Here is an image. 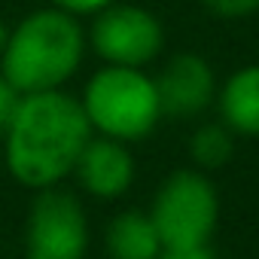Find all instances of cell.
Wrapping results in <instances>:
<instances>
[{"mask_svg":"<svg viewBox=\"0 0 259 259\" xmlns=\"http://www.w3.org/2000/svg\"><path fill=\"white\" fill-rule=\"evenodd\" d=\"M201 4L220 19H244L259 13V0H201Z\"/></svg>","mask_w":259,"mask_h":259,"instance_id":"obj_12","label":"cell"},{"mask_svg":"<svg viewBox=\"0 0 259 259\" xmlns=\"http://www.w3.org/2000/svg\"><path fill=\"white\" fill-rule=\"evenodd\" d=\"M89 43L98 52V58H104L107 64L144 67L162 52L165 31L150 10L113 0L110 7L95 13Z\"/></svg>","mask_w":259,"mask_h":259,"instance_id":"obj_6","label":"cell"},{"mask_svg":"<svg viewBox=\"0 0 259 259\" xmlns=\"http://www.w3.org/2000/svg\"><path fill=\"white\" fill-rule=\"evenodd\" d=\"M7 40H10V28L0 22V55H4V49H7Z\"/></svg>","mask_w":259,"mask_h":259,"instance_id":"obj_16","label":"cell"},{"mask_svg":"<svg viewBox=\"0 0 259 259\" xmlns=\"http://www.w3.org/2000/svg\"><path fill=\"white\" fill-rule=\"evenodd\" d=\"M156 92H159L162 113L186 119V116L207 110L217 92V79H213L210 64L201 55L183 52L165 64V70L156 79Z\"/></svg>","mask_w":259,"mask_h":259,"instance_id":"obj_7","label":"cell"},{"mask_svg":"<svg viewBox=\"0 0 259 259\" xmlns=\"http://www.w3.org/2000/svg\"><path fill=\"white\" fill-rule=\"evenodd\" d=\"M79 186L101 198V201H113L119 195H125L135 183V156L128 153V147L122 141L113 138H92L73 168Z\"/></svg>","mask_w":259,"mask_h":259,"instance_id":"obj_8","label":"cell"},{"mask_svg":"<svg viewBox=\"0 0 259 259\" xmlns=\"http://www.w3.org/2000/svg\"><path fill=\"white\" fill-rule=\"evenodd\" d=\"M110 259H156L162 250L159 232L144 210H122L110 220L104 232Z\"/></svg>","mask_w":259,"mask_h":259,"instance_id":"obj_9","label":"cell"},{"mask_svg":"<svg viewBox=\"0 0 259 259\" xmlns=\"http://www.w3.org/2000/svg\"><path fill=\"white\" fill-rule=\"evenodd\" d=\"M89 217L82 201L58 186L37 189L25 223V259H85Z\"/></svg>","mask_w":259,"mask_h":259,"instance_id":"obj_5","label":"cell"},{"mask_svg":"<svg viewBox=\"0 0 259 259\" xmlns=\"http://www.w3.org/2000/svg\"><path fill=\"white\" fill-rule=\"evenodd\" d=\"M232 150H235L232 128H226V125H201L189 138V156L204 171L223 168L232 159Z\"/></svg>","mask_w":259,"mask_h":259,"instance_id":"obj_11","label":"cell"},{"mask_svg":"<svg viewBox=\"0 0 259 259\" xmlns=\"http://www.w3.org/2000/svg\"><path fill=\"white\" fill-rule=\"evenodd\" d=\"M156 259H213L207 244H198V247H162Z\"/></svg>","mask_w":259,"mask_h":259,"instance_id":"obj_15","label":"cell"},{"mask_svg":"<svg viewBox=\"0 0 259 259\" xmlns=\"http://www.w3.org/2000/svg\"><path fill=\"white\" fill-rule=\"evenodd\" d=\"M89 141L92 125L79 98L61 89L22 95L4 132L7 171L34 192L58 186L73 174Z\"/></svg>","mask_w":259,"mask_h":259,"instance_id":"obj_1","label":"cell"},{"mask_svg":"<svg viewBox=\"0 0 259 259\" xmlns=\"http://www.w3.org/2000/svg\"><path fill=\"white\" fill-rule=\"evenodd\" d=\"M220 110L226 128L238 135H259V64L232 73L220 92Z\"/></svg>","mask_w":259,"mask_h":259,"instance_id":"obj_10","label":"cell"},{"mask_svg":"<svg viewBox=\"0 0 259 259\" xmlns=\"http://www.w3.org/2000/svg\"><path fill=\"white\" fill-rule=\"evenodd\" d=\"M79 104L85 110L92 132L122 144L147 138L162 119L156 79H150L141 67H101L85 82Z\"/></svg>","mask_w":259,"mask_h":259,"instance_id":"obj_3","label":"cell"},{"mask_svg":"<svg viewBox=\"0 0 259 259\" xmlns=\"http://www.w3.org/2000/svg\"><path fill=\"white\" fill-rule=\"evenodd\" d=\"M85 31L76 16L46 7L28 13L10 28L7 49L0 55V73L19 95L61 89L82 64Z\"/></svg>","mask_w":259,"mask_h":259,"instance_id":"obj_2","label":"cell"},{"mask_svg":"<svg viewBox=\"0 0 259 259\" xmlns=\"http://www.w3.org/2000/svg\"><path fill=\"white\" fill-rule=\"evenodd\" d=\"M49 4L79 19V16H95V13H101L104 7L113 4V0H49Z\"/></svg>","mask_w":259,"mask_h":259,"instance_id":"obj_14","label":"cell"},{"mask_svg":"<svg viewBox=\"0 0 259 259\" xmlns=\"http://www.w3.org/2000/svg\"><path fill=\"white\" fill-rule=\"evenodd\" d=\"M220 198L213 183L198 171H174L156 192L150 220L162 247H198L217 229Z\"/></svg>","mask_w":259,"mask_h":259,"instance_id":"obj_4","label":"cell"},{"mask_svg":"<svg viewBox=\"0 0 259 259\" xmlns=\"http://www.w3.org/2000/svg\"><path fill=\"white\" fill-rule=\"evenodd\" d=\"M19 92L10 85V79L0 73V135L7 132V125H10V119H13V113H16V104H19Z\"/></svg>","mask_w":259,"mask_h":259,"instance_id":"obj_13","label":"cell"}]
</instances>
